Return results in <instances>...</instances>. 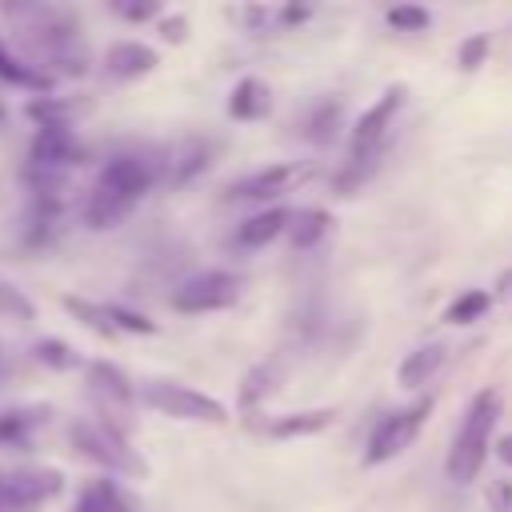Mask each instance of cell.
I'll list each match as a JSON object with an SVG mask.
<instances>
[{"instance_id":"cb8c5ba5","label":"cell","mask_w":512,"mask_h":512,"mask_svg":"<svg viewBox=\"0 0 512 512\" xmlns=\"http://www.w3.org/2000/svg\"><path fill=\"white\" fill-rule=\"evenodd\" d=\"M272 380H276V368H272V364H256V368H248L244 380H240V408L252 412V408L272 392Z\"/></svg>"},{"instance_id":"d6a6232c","label":"cell","mask_w":512,"mask_h":512,"mask_svg":"<svg viewBox=\"0 0 512 512\" xmlns=\"http://www.w3.org/2000/svg\"><path fill=\"white\" fill-rule=\"evenodd\" d=\"M488 504H492L496 512H512V480H496V484L488 488Z\"/></svg>"},{"instance_id":"484cf974","label":"cell","mask_w":512,"mask_h":512,"mask_svg":"<svg viewBox=\"0 0 512 512\" xmlns=\"http://www.w3.org/2000/svg\"><path fill=\"white\" fill-rule=\"evenodd\" d=\"M488 304H492V296H488V292L468 288V292H460V296L448 304L444 320H448V324H472V320H480V316L488 312Z\"/></svg>"},{"instance_id":"277c9868","label":"cell","mask_w":512,"mask_h":512,"mask_svg":"<svg viewBox=\"0 0 512 512\" xmlns=\"http://www.w3.org/2000/svg\"><path fill=\"white\" fill-rule=\"evenodd\" d=\"M136 396L144 408L172 416V420H192V424H224L228 420V408L216 396L188 388V384H176V380H144L136 388Z\"/></svg>"},{"instance_id":"ba28073f","label":"cell","mask_w":512,"mask_h":512,"mask_svg":"<svg viewBox=\"0 0 512 512\" xmlns=\"http://www.w3.org/2000/svg\"><path fill=\"white\" fill-rule=\"evenodd\" d=\"M84 156L80 140L72 136V128L64 124H52V128H36V140H32V152H28V172H40V176H68V168Z\"/></svg>"},{"instance_id":"83f0119b","label":"cell","mask_w":512,"mask_h":512,"mask_svg":"<svg viewBox=\"0 0 512 512\" xmlns=\"http://www.w3.org/2000/svg\"><path fill=\"white\" fill-rule=\"evenodd\" d=\"M108 316H112V328H116V332L156 336V320H148V316H144V312H136V308H124V304H108Z\"/></svg>"},{"instance_id":"8fae6325","label":"cell","mask_w":512,"mask_h":512,"mask_svg":"<svg viewBox=\"0 0 512 512\" xmlns=\"http://www.w3.org/2000/svg\"><path fill=\"white\" fill-rule=\"evenodd\" d=\"M84 372H88V388H92V396L100 400V408H104L108 416H120V412L136 400V388H132L128 372L116 368L112 360H92V364H84Z\"/></svg>"},{"instance_id":"f546056e","label":"cell","mask_w":512,"mask_h":512,"mask_svg":"<svg viewBox=\"0 0 512 512\" xmlns=\"http://www.w3.org/2000/svg\"><path fill=\"white\" fill-rule=\"evenodd\" d=\"M484 60H488V36H468V40L460 44V52H456L460 72H476Z\"/></svg>"},{"instance_id":"f1b7e54d","label":"cell","mask_w":512,"mask_h":512,"mask_svg":"<svg viewBox=\"0 0 512 512\" xmlns=\"http://www.w3.org/2000/svg\"><path fill=\"white\" fill-rule=\"evenodd\" d=\"M388 24L396 32H424L432 24V12L420 4H396V8H388Z\"/></svg>"},{"instance_id":"30bf717a","label":"cell","mask_w":512,"mask_h":512,"mask_svg":"<svg viewBox=\"0 0 512 512\" xmlns=\"http://www.w3.org/2000/svg\"><path fill=\"white\" fill-rule=\"evenodd\" d=\"M404 96H408V88H404V84H388V88H384V96H380V100H376L368 112H360V120L352 124L348 156H360V152L384 148V132L392 128L396 112L404 108Z\"/></svg>"},{"instance_id":"74e56055","label":"cell","mask_w":512,"mask_h":512,"mask_svg":"<svg viewBox=\"0 0 512 512\" xmlns=\"http://www.w3.org/2000/svg\"><path fill=\"white\" fill-rule=\"evenodd\" d=\"M0 360H4V344H0Z\"/></svg>"},{"instance_id":"2e32d148","label":"cell","mask_w":512,"mask_h":512,"mask_svg":"<svg viewBox=\"0 0 512 512\" xmlns=\"http://www.w3.org/2000/svg\"><path fill=\"white\" fill-rule=\"evenodd\" d=\"M268 108H272V88L260 76H244L228 96L232 120H260V116H268Z\"/></svg>"},{"instance_id":"ac0fdd59","label":"cell","mask_w":512,"mask_h":512,"mask_svg":"<svg viewBox=\"0 0 512 512\" xmlns=\"http://www.w3.org/2000/svg\"><path fill=\"white\" fill-rule=\"evenodd\" d=\"M288 208L284 204H276V208H268V212H256L252 220H244L240 224V232H236V244H244V248H264V244H272L284 228H288Z\"/></svg>"},{"instance_id":"9a60e30c","label":"cell","mask_w":512,"mask_h":512,"mask_svg":"<svg viewBox=\"0 0 512 512\" xmlns=\"http://www.w3.org/2000/svg\"><path fill=\"white\" fill-rule=\"evenodd\" d=\"M336 420V408H304V412H288L268 420V436L272 440H296V436H316Z\"/></svg>"},{"instance_id":"4dcf8cb0","label":"cell","mask_w":512,"mask_h":512,"mask_svg":"<svg viewBox=\"0 0 512 512\" xmlns=\"http://www.w3.org/2000/svg\"><path fill=\"white\" fill-rule=\"evenodd\" d=\"M112 12L124 16V20H132V24H144V20H156L160 16V4L156 0H116Z\"/></svg>"},{"instance_id":"e0dca14e","label":"cell","mask_w":512,"mask_h":512,"mask_svg":"<svg viewBox=\"0 0 512 512\" xmlns=\"http://www.w3.org/2000/svg\"><path fill=\"white\" fill-rule=\"evenodd\" d=\"M0 80H8V84H16V88H28V92H48V88H52V76H48L40 64L16 56V52L4 44V36H0Z\"/></svg>"},{"instance_id":"52a82bcc","label":"cell","mask_w":512,"mask_h":512,"mask_svg":"<svg viewBox=\"0 0 512 512\" xmlns=\"http://www.w3.org/2000/svg\"><path fill=\"white\" fill-rule=\"evenodd\" d=\"M64 492V472L60 468H12L4 472V504L8 512H40L48 500Z\"/></svg>"},{"instance_id":"5bb4252c","label":"cell","mask_w":512,"mask_h":512,"mask_svg":"<svg viewBox=\"0 0 512 512\" xmlns=\"http://www.w3.org/2000/svg\"><path fill=\"white\" fill-rule=\"evenodd\" d=\"M72 512H132V500L112 476H100V480H88L80 488Z\"/></svg>"},{"instance_id":"5b68a950","label":"cell","mask_w":512,"mask_h":512,"mask_svg":"<svg viewBox=\"0 0 512 512\" xmlns=\"http://www.w3.org/2000/svg\"><path fill=\"white\" fill-rule=\"evenodd\" d=\"M428 416H432V396H420L416 404H408V408H400V412H388V416L372 428L364 460H368V464H384V460L400 456V452L420 436V428L428 424Z\"/></svg>"},{"instance_id":"836d02e7","label":"cell","mask_w":512,"mask_h":512,"mask_svg":"<svg viewBox=\"0 0 512 512\" xmlns=\"http://www.w3.org/2000/svg\"><path fill=\"white\" fill-rule=\"evenodd\" d=\"M276 20H280L284 28H292V24L308 20V8H280V12H276Z\"/></svg>"},{"instance_id":"8992f818","label":"cell","mask_w":512,"mask_h":512,"mask_svg":"<svg viewBox=\"0 0 512 512\" xmlns=\"http://www.w3.org/2000/svg\"><path fill=\"white\" fill-rule=\"evenodd\" d=\"M244 292V280L236 272H200L192 280H184L176 292H172V308L176 312H220V308H232Z\"/></svg>"},{"instance_id":"ffe728a7","label":"cell","mask_w":512,"mask_h":512,"mask_svg":"<svg viewBox=\"0 0 512 512\" xmlns=\"http://www.w3.org/2000/svg\"><path fill=\"white\" fill-rule=\"evenodd\" d=\"M440 364H444V348H440V344H424V348H416V352H408V356L400 360L396 380H400V388H416V384H424Z\"/></svg>"},{"instance_id":"8d00e7d4","label":"cell","mask_w":512,"mask_h":512,"mask_svg":"<svg viewBox=\"0 0 512 512\" xmlns=\"http://www.w3.org/2000/svg\"><path fill=\"white\" fill-rule=\"evenodd\" d=\"M0 512H8V504H4V468H0Z\"/></svg>"},{"instance_id":"3957f363","label":"cell","mask_w":512,"mask_h":512,"mask_svg":"<svg viewBox=\"0 0 512 512\" xmlns=\"http://www.w3.org/2000/svg\"><path fill=\"white\" fill-rule=\"evenodd\" d=\"M68 440L80 456H88L92 464L108 468L112 476H132V480H144L148 476V464L136 456V448L128 444L124 428L108 424V420H76L68 428Z\"/></svg>"},{"instance_id":"7c38bea8","label":"cell","mask_w":512,"mask_h":512,"mask_svg":"<svg viewBox=\"0 0 512 512\" xmlns=\"http://www.w3.org/2000/svg\"><path fill=\"white\" fill-rule=\"evenodd\" d=\"M156 64H160L156 48H148V44H140V40H116V44L104 52V68H108V76H116V80H140V76L156 72Z\"/></svg>"},{"instance_id":"d4e9b609","label":"cell","mask_w":512,"mask_h":512,"mask_svg":"<svg viewBox=\"0 0 512 512\" xmlns=\"http://www.w3.org/2000/svg\"><path fill=\"white\" fill-rule=\"evenodd\" d=\"M164 164H172V184H184V180H192L196 172H204L208 168V144H200V140H192V144H184L180 152H176V160H164Z\"/></svg>"},{"instance_id":"4316f807","label":"cell","mask_w":512,"mask_h":512,"mask_svg":"<svg viewBox=\"0 0 512 512\" xmlns=\"http://www.w3.org/2000/svg\"><path fill=\"white\" fill-rule=\"evenodd\" d=\"M0 316H12L20 324H28V320H36V304L24 296V288L0 280Z\"/></svg>"},{"instance_id":"4fadbf2b","label":"cell","mask_w":512,"mask_h":512,"mask_svg":"<svg viewBox=\"0 0 512 512\" xmlns=\"http://www.w3.org/2000/svg\"><path fill=\"white\" fill-rule=\"evenodd\" d=\"M48 420H52L48 404H24V408L0 412V448H28L36 428H44Z\"/></svg>"},{"instance_id":"d6986e66","label":"cell","mask_w":512,"mask_h":512,"mask_svg":"<svg viewBox=\"0 0 512 512\" xmlns=\"http://www.w3.org/2000/svg\"><path fill=\"white\" fill-rule=\"evenodd\" d=\"M328 224H332V216H328L324 208H300V212L288 216V228H284V232H288L292 248H312V244L324 240Z\"/></svg>"},{"instance_id":"6da1fadb","label":"cell","mask_w":512,"mask_h":512,"mask_svg":"<svg viewBox=\"0 0 512 512\" xmlns=\"http://www.w3.org/2000/svg\"><path fill=\"white\" fill-rule=\"evenodd\" d=\"M160 164L164 160H148V156H136V152L112 156L100 168V176H96V184H92V192L84 200V224L96 228V232L116 228L144 200V192L156 184Z\"/></svg>"},{"instance_id":"9c48e42d","label":"cell","mask_w":512,"mask_h":512,"mask_svg":"<svg viewBox=\"0 0 512 512\" xmlns=\"http://www.w3.org/2000/svg\"><path fill=\"white\" fill-rule=\"evenodd\" d=\"M308 176H312V164H300V160L272 164V168H260V172L236 180V184L224 192V200H276V196L300 188Z\"/></svg>"},{"instance_id":"603a6c76","label":"cell","mask_w":512,"mask_h":512,"mask_svg":"<svg viewBox=\"0 0 512 512\" xmlns=\"http://www.w3.org/2000/svg\"><path fill=\"white\" fill-rule=\"evenodd\" d=\"M336 128H340V104H336V100L316 104V108L308 112V120H304V136L316 140V144H328V140L336 136Z\"/></svg>"},{"instance_id":"e575fe53","label":"cell","mask_w":512,"mask_h":512,"mask_svg":"<svg viewBox=\"0 0 512 512\" xmlns=\"http://www.w3.org/2000/svg\"><path fill=\"white\" fill-rule=\"evenodd\" d=\"M496 300H512V268L508 272H500V280H496V292H492Z\"/></svg>"},{"instance_id":"7402d4cb","label":"cell","mask_w":512,"mask_h":512,"mask_svg":"<svg viewBox=\"0 0 512 512\" xmlns=\"http://www.w3.org/2000/svg\"><path fill=\"white\" fill-rule=\"evenodd\" d=\"M32 356H36L44 368H52V372H72V368H84V356H80V352H76L68 340H60V336H44V340H36Z\"/></svg>"},{"instance_id":"7a4b0ae2","label":"cell","mask_w":512,"mask_h":512,"mask_svg":"<svg viewBox=\"0 0 512 512\" xmlns=\"http://www.w3.org/2000/svg\"><path fill=\"white\" fill-rule=\"evenodd\" d=\"M496 416H500V392L496 388L476 392L468 412H464V424H460V432H456V440L448 448V464H444L456 484H468V480L480 476V464L488 456V436L496 428Z\"/></svg>"},{"instance_id":"d590c367","label":"cell","mask_w":512,"mask_h":512,"mask_svg":"<svg viewBox=\"0 0 512 512\" xmlns=\"http://www.w3.org/2000/svg\"><path fill=\"white\" fill-rule=\"evenodd\" d=\"M496 456H500V460H504V464H508V468H512V432H508V436H500V440H496Z\"/></svg>"},{"instance_id":"44dd1931","label":"cell","mask_w":512,"mask_h":512,"mask_svg":"<svg viewBox=\"0 0 512 512\" xmlns=\"http://www.w3.org/2000/svg\"><path fill=\"white\" fill-rule=\"evenodd\" d=\"M88 332H96L100 340H112V336H120L116 328H112V316H108V304H96V300H84V296H64L60 300Z\"/></svg>"},{"instance_id":"1f68e13d","label":"cell","mask_w":512,"mask_h":512,"mask_svg":"<svg viewBox=\"0 0 512 512\" xmlns=\"http://www.w3.org/2000/svg\"><path fill=\"white\" fill-rule=\"evenodd\" d=\"M156 32L164 44H184L188 40V16H156Z\"/></svg>"}]
</instances>
